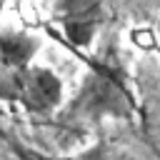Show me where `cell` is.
Segmentation results:
<instances>
[{
    "label": "cell",
    "instance_id": "4",
    "mask_svg": "<svg viewBox=\"0 0 160 160\" xmlns=\"http://www.w3.org/2000/svg\"><path fill=\"white\" fill-rule=\"evenodd\" d=\"M65 15L60 18L62 28H65V38L70 40V45L75 48H88L95 38V30L100 25V5H80V2H70L62 5Z\"/></svg>",
    "mask_w": 160,
    "mask_h": 160
},
{
    "label": "cell",
    "instance_id": "3",
    "mask_svg": "<svg viewBox=\"0 0 160 160\" xmlns=\"http://www.w3.org/2000/svg\"><path fill=\"white\" fill-rule=\"evenodd\" d=\"M38 50H40V38L25 30H0V65L8 72L30 68Z\"/></svg>",
    "mask_w": 160,
    "mask_h": 160
},
{
    "label": "cell",
    "instance_id": "1",
    "mask_svg": "<svg viewBox=\"0 0 160 160\" xmlns=\"http://www.w3.org/2000/svg\"><path fill=\"white\" fill-rule=\"evenodd\" d=\"M8 95L32 115H50L62 105L65 88L50 68L30 65L8 75Z\"/></svg>",
    "mask_w": 160,
    "mask_h": 160
},
{
    "label": "cell",
    "instance_id": "5",
    "mask_svg": "<svg viewBox=\"0 0 160 160\" xmlns=\"http://www.w3.org/2000/svg\"><path fill=\"white\" fill-rule=\"evenodd\" d=\"M80 160H120V158H115V155H112V152H108L105 148H95V150L85 152Z\"/></svg>",
    "mask_w": 160,
    "mask_h": 160
},
{
    "label": "cell",
    "instance_id": "2",
    "mask_svg": "<svg viewBox=\"0 0 160 160\" xmlns=\"http://www.w3.org/2000/svg\"><path fill=\"white\" fill-rule=\"evenodd\" d=\"M80 112L85 115H130L132 112V98L120 78L118 70H112L110 65H92V75H88L80 95H78V105Z\"/></svg>",
    "mask_w": 160,
    "mask_h": 160
}]
</instances>
